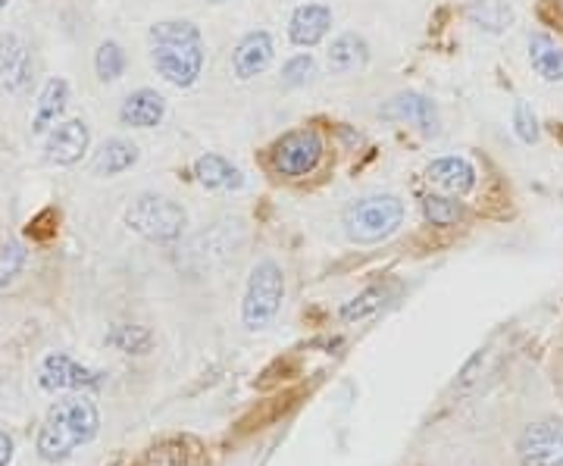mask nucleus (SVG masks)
I'll use <instances>...</instances> for the list:
<instances>
[{
	"instance_id": "obj_1",
	"label": "nucleus",
	"mask_w": 563,
	"mask_h": 466,
	"mask_svg": "<svg viewBox=\"0 0 563 466\" xmlns=\"http://www.w3.org/2000/svg\"><path fill=\"white\" fill-rule=\"evenodd\" d=\"M151 63L173 88H195L207 66V44L201 29L188 20H163L147 29Z\"/></svg>"
},
{
	"instance_id": "obj_2",
	"label": "nucleus",
	"mask_w": 563,
	"mask_h": 466,
	"mask_svg": "<svg viewBox=\"0 0 563 466\" xmlns=\"http://www.w3.org/2000/svg\"><path fill=\"white\" fill-rule=\"evenodd\" d=\"M98 432H101V413L95 401H88L85 395H73L57 401L41 420L35 451L44 464H63L79 447L91 445Z\"/></svg>"
},
{
	"instance_id": "obj_3",
	"label": "nucleus",
	"mask_w": 563,
	"mask_h": 466,
	"mask_svg": "<svg viewBox=\"0 0 563 466\" xmlns=\"http://www.w3.org/2000/svg\"><path fill=\"white\" fill-rule=\"evenodd\" d=\"M407 207L398 195H363L344 207V235L351 244H379L404 225Z\"/></svg>"
},
{
	"instance_id": "obj_4",
	"label": "nucleus",
	"mask_w": 563,
	"mask_h": 466,
	"mask_svg": "<svg viewBox=\"0 0 563 466\" xmlns=\"http://www.w3.org/2000/svg\"><path fill=\"white\" fill-rule=\"evenodd\" d=\"M122 223L129 225L135 235L151 244H176L185 235L188 213L185 207L173 198H163L154 191H144L135 201L125 207Z\"/></svg>"
},
{
	"instance_id": "obj_5",
	"label": "nucleus",
	"mask_w": 563,
	"mask_h": 466,
	"mask_svg": "<svg viewBox=\"0 0 563 466\" xmlns=\"http://www.w3.org/2000/svg\"><path fill=\"white\" fill-rule=\"evenodd\" d=\"M285 301V273L276 260L254 264L242 298V323L251 332H263L276 323Z\"/></svg>"
},
{
	"instance_id": "obj_6",
	"label": "nucleus",
	"mask_w": 563,
	"mask_h": 466,
	"mask_svg": "<svg viewBox=\"0 0 563 466\" xmlns=\"http://www.w3.org/2000/svg\"><path fill=\"white\" fill-rule=\"evenodd\" d=\"M322 157H325V142L317 129L303 125V129H291L282 138L269 144L266 163L279 179H307L320 169Z\"/></svg>"
},
{
	"instance_id": "obj_7",
	"label": "nucleus",
	"mask_w": 563,
	"mask_h": 466,
	"mask_svg": "<svg viewBox=\"0 0 563 466\" xmlns=\"http://www.w3.org/2000/svg\"><path fill=\"white\" fill-rule=\"evenodd\" d=\"M35 81V54L32 44L16 35L3 32L0 35V91L10 98H25Z\"/></svg>"
},
{
	"instance_id": "obj_8",
	"label": "nucleus",
	"mask_w": 563,
	"mask_h": 466,
	"mask_svg": "<svg viewBox=\"0 0 563 466\" xmlns=\"http://www.w3.org/2000/svg\"><path fill=\"white\" fill-rule=\"evenodd\" d=\"M38 382L44 391H95L103 386V373L81 366L76 357L54 351L41 360Z\"/></svg>"
},
{
	"instance_id": "obj_9",
	"label": "nucleus",
	"mask_w": 563,
	"mask_h": 466,
	"mask_svg": "<svg viewBox=\"0 0 563 466\" xmlns=\"http://www.w3.org/2000/svg\"><path fill=\"white\" fill-rule=\"evenodd\" d=\"M517 451L526 466H563V420H536L520 432Z\"/></svg>"
},
{
	"instance_id": "obj_10",
	"label": "nucleus",
	"mask_w": 563,
	"mask_h": 466,
	"mask_svg": "<svg viewBox=\"0 0 563 466\" xmlns=\"http://www.w3.org/2000/svg\"><path fill=\"white\" fill-rule=\"evenodd\" d=\"M379 116L388 122H407V125H413L420 135H429V138H435L442 132V113H439L435 101L426 98L422 91L395 95L391 101H385L379 107Z\"/></svg>"
},
{
	"instance_id": "obj_11",
	"label": "nucleus",
	"mask_w": 563,
	"mask_h": 466,
	"mask_svg": "<svg viewBox=\"0 0 563 466\" xmlns=\"http://www.w3.org/2000/svg\"><path fill=\"white\" fill-rule=\"evenodd\" d=\"M91 147V129L85 120H60L44 135V160L54 166H76Z\"/></svg>"
},
{
	"instance_id": "obj_12",
	"label": "nucleus",
	"mask_w": 563,
	"mask_h": 466,
	"mask_svg": "<svg viewBox=\"0 0 563 466\" xmlns=\"http://www.w3.org/2000/svg\"><path fill=\"white\" fill-rule=\"evenodd\" d=\"M273 57H276V41H273V35L266 29H254L232 51V76L239 81L257 79L261 73L269 69Z\"/></svg>"
},
{
	"instance_id": "obj_13",
	"label": "nucleus",
	"mask_w": 563,
	"mask_h": 466,
	"mask_svg": "<svg viewBox=\"0 0 563 466\" xmlns=\"http://www.w3.org/2000/svg\"><path fill=\"white\" fill-rule=\"evenodd\" d=\"M332 32V7L320 3V0H310L295 7V13L288 16V41L295 47H317L325 41V35Z\"/></svg>"
},
{
	"instance_id": "obj_14",
	"label": "nucleus",
	"mask_w": 563,
	"mask_h": 466,
	"mask_svg": "<svg viewBox=\"0 0 563 466\" xmlns=\"http://www.w3.org/2000/svg\"><path fill=\"white\" fill-rule=\"evenodd\" d=\"M426 179H429V185H435L442 195L466 198L479 182V173L466 157H439V160L426 166Z\"/></svg>"
},
{
	"instance_id": "obj_15",
	"label": "nucleus",
	"mask_w": 563,
	"mask_h": 466,
	"mask_svg": "<svg viewBox=\"0 0 563 466\" xmlns=\"http://www.w3.org/2000/svg\"><path fill=\"white\" fill-rule=\"evenodd\" d=\"M73 101V88L63 76L44 81L38 101H35V116H32V135H47L57 122L63 120L66 107Z\"/></svg>"
},
{
	"instance_id": "obj_16",
	"label": "nucleus",
	"mask_w": 563,
	"mask_h": 466,
	"mask_svg": "<svg viewBox=\"0 0 563 466\" xmlns=\"http://www.w3.org/2000/svg\"><path fill=\"white\" fill-rule=\"evenodd\" d=\"M166 116V98L154 88H139L120 103V122L125 129H157Z\"/></svg>"
},
{
	"instance_id": "obj_17",
	"label": "nucleus",
	"mask_w": 563,
	"mask_h": 466,
	"mask_svg": "<svg viewBox=\"0 0 563 466\" xmlns=\"http://www.w3.org/2000/svg\"><path fill=\"white\" fill-rule=\"evenodd\" d=\"M325 63L335 76H351L361 73L369 63V44L357 32H342L339 38H332L329 51H325Z\"/></svg>"
},
{
	"instance_id": "obj_18",
	"label": "nucleus",
	"mask_w": 563,
	"mask_h": 466,
	"mask_svg": "<svg viewBox=\"0 0 563 466\" xmlns=\"http://www.w3.org/2000/svg\"><path fill=\"white\" fill-rule=\"evenodd\" d=\"M195 179L207 191H242L244 173L220 154H201L195 160Z\"/></svg>"
},
{
	"instance_id": "obj_19",
	"label": "nucleus",
	"mask_w": 563,
	"mask_h": 466,
	"mask_svg": "<svg viewBox=\"0 0 563 466\" xmlns=\"http://www.w3.org/2000/svg\"><path fill=\"white\" fill-rule=\"evenodd\" d=\"M529 66L532 73L548 85L563 81V44L551 38L548 32H532L529 35Z\"/></svg>"
},
{
	"instance_id": "obj_20",
	"label": "nucleus",
	"mask_w": 563,
	"mask_h": 466,
	"mask_svg": "<svg viewBox=\"0 0 563 466\" xmlns=\"http://www.w3.org/2000/svg\"><path fill=\"white\" fill-rule=\"evenodd\" d=\"M463 16L485 35H504L517 20L510 0H466Z\"/></svg>"
},
{
	"instance_id": "obj_21",
	"label": "nucleus",
	"mask_w": 563,
	"mask_h": 466,
	"mask_svg": "<svg viewBox=\"0 0 563 466\" xmlns=\"http://www.w3.org/2000/svg\"><path fill=\"white\" fill-rule=\"evenodd\" d=\"M139 157L141 151L135 142H129V138H107V142L98 147V154H95V160H91V169H95V176H101V179H113V176L129 173V169L139 163Z\"/></svg>"
},
{
	"instance_id": "obj_22",
	"label": "nucleus",
	"mask_w": 563,
	"mask_h": 466,
	"mask_svg": "<svg viewBox=\"0 0 563 466\" xmlns=\"http://www.w3.org/2000/svg\"><path fill=\"white\" fill-rule=\"evenodd\" d=\"M398 295V282H376L363 288L361 295H354L347 304L342 307V323H363L373 320L376 313H383L385 307L391 304V298Z\"/></svg>"
},
{
	"instance_id": "obj_23",
	"label": "nucleus",
	"mask_w": 563,
	"mask_h": 466,
	"mask_svg": "<svg viewBox=\"0 0 563 466\" xmlns=\"http://www.w3.org/2000/svg\"><path fill=\"white\" fill-rule=\"evenodd\" d=\"M198 451L201 445L191 435H169V439H161L147 447L141 454L139 466H188Z\"/></svg>"
},
{
	"instance_id": "obj_24",
	"label": "nucleus",
	"mask_w": 563,
	"mask_h": 466,
	"mask_svg": "<svg viewBox=\"0 0 563 466\" xmlns=\"http://www.w3.org/2000/svg\"><path fill=\"white\" fill-rule=\"evenodd\" d=\"M422 217L435 229H451L466 220V207L454 195H426L422 198Z\"/></svg>"
},
{
	"instance_id": "obj_25",
	"label": "nucleus",
	"mask_w": 563,
	"mask_h": 466,
	"mask_svg": "<svg viewBox=\"0 0 563 466\" xmlns=\"http://www.w3.org/2000/svg\"><path fill=\"white\" fill-rule=\"evenodd\" d=\"M125 66H129V57H125V47H122L120 41L107 38L98 44V51H95V73H98V79L103 85L120 81L125 76Z\"/></svg>"
},
{
	"instance_id": "obj_26",
	"label": "nucleus",
	"mask_w": 563,
	"mask_h": 466,
	"mask_svg": "<svg viewBox=\"0 0 563 466\" xmlns=\"http://www.w3.org/2000/svg\"><path fill=\"white\" fill-rule=\"evenodd\" d=\"M107 345L117 347L122 354H147V351L154 347V335H151V329H144V325L120 323L107 332Z\"/></svg>"
},
{
	"instance_id": "obj_27",
	"label": "nucleus",
	"mask_w": 563,
	"mask_h": 466,
	"mask_svg": "<svg viewBox=\"0 0 563 466\" xmlns=\"http://www.w3.org/2000/svg\"><path fill=\"white\" fill-rule=\"evenodd\" d=\"M317 76V60L310 54H295L282 66V85L285 88H303Z\"/></svg>"
},
{
	"instance_id": "obj_28",
	"label": "nucleus",
	"mask_w": 563,
	"mask_h": 466,
	"mask_svg": "<svg viewBox=\"0 0 563 466\" xmlns=\"http://www.w3.org/2000/svg\"><path fill=\"white\" fill-rule=\"evenodd\" d=\"M25 260H29V251L22 242H10L0 247V288L13 282L25 269Z\"/></svg>"
},
{
	"instance_id": "obj_29",
	"label": "nucleus",
	"mask_w": 563,
	"mask_h": 466,
	"mask_svg": "<svg viewBox=\"0 0 563 466\" xmlns=\"http://www.w3.org/2000/svg\"><path fill=\"white\" fill-rule=\"evenodd\" d=\"M514 132L523 144H539V138H542V122L526 101H517V107H514Z\"/></svg>"
},
{
	"instance_id": "obj_30",
	"label": "nucleus",
	"mask_w": 563,
	"mask_h": 466,
	"mask_svg": "<svg viewBox=\"0 0 563 466\" xmlns=\"http://www.w3.org/2000/svg\"><path fill=\"white\" fill-rule=\"evenodd\" d=\"M57 232H60V210H54V207H44L25 225V235L32 242H51V238H57Z\"/></svg>"
},
{
	"instance_id": "obj_31",
	"label": "nucleus",
	"mask_w": 563,
	"mask_h": 466,
	"mask_svg": "<svg viewBox=\"0 0 563 466\" xmlns=\"http://www.w3.org/2000/svg\"><path fill=\"white\" fill-rule=\"evenodd\" d=\"M13 464V439L7 432H0V466Z\"/></svg>"
},
{
	"instance_id": "obj_32",
	"label": "nucleus",
	"mask_w": 563,
	"mask_h": 466,
	"mask_svg": "<svg viewBox=\"0 0 563 466\" xmlns=\"http://www.w3.org/2000/svg\"><path fill=\"white\" fill-rule=\"evenodd\" d=\"M10 7V0H0V10H7Z\"/></svg>"
},
{
	"instance_id": "obj_33",
	"label": "nucleus",
	"mask_w": 563,
	"mask_h": 466,
	"mask_svg": "<svg viewBox=\"0 0 563 466\" xmlns=\"http://www.w3.org/2000/svg\"><path fill=\"white\" fill-rule=\"evenodd\" d=\"M213 3H225V0H213Z\"/></svg>"
}]
</instances>
